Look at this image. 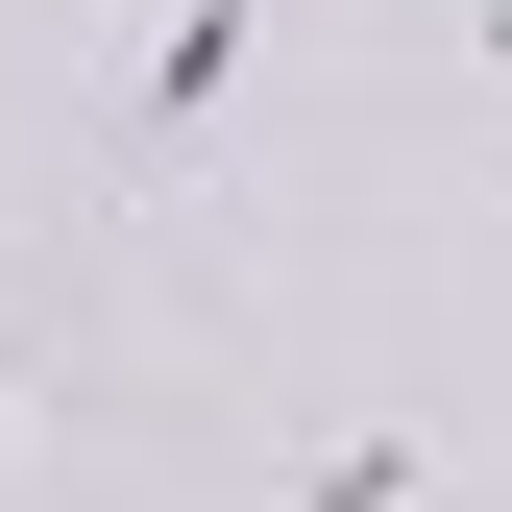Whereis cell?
Here are the masks:
<instances>
[{
	"label": "cell",
	"mask_w": 512,
	"mask_h": 512,
	"mask_svg": "<svg viewBox=\"0 0 512 512\" xmlns=\"http://www.w3.org/2000/svg\"><path fill=\"white\" fill-rule=\"evenodd\" d=\"M293 512H439V464H415V439H317Z\"/></svg>",
	"instance_id": "7a4b0ae2"
},
{
	"label": "cell",
	"mask_w": 512,
	"mask_h": 512,
	"mask_svg": "<svg viewBox=\"0 0 512 512\" xmlns=\"http://www.w3.org/2000/svg\"><path fill=\"white\" fill-rule=\"evenodd\" d=\"M244 25H269V0H171V25H147V74H122V196H171V171L220 147V98H244Z\"/></svg>",
	"instance_id": "6da1fadb"
}]
</instances>
